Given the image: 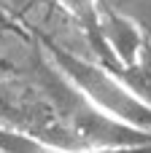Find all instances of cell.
Here are the masks:
<instances>
[{"label": "cell", "instance_id": "cell-1", "mask_svg": "<svg viewBox=\"0 0 151 153\" xmlns=\"http://www.w3.org/2000/svg\"><path fill=\"white\" fill-rule=\"evenodd\" d=\"M46 54L54 65V70L100 113L111 116L119 124H127L132 129L151 132V105H146L127 83L124 78L103 62L84 59L51 40L43 43Z\"/></svg>", "mask_w": 151, "mask_h": 153}, {"label": "cell", "instance_id": "cell-2", "mask_svg": "<svg viewBox=\"0 0 151 153\" xmlns=\"http://www.w3.org/2000/svg\"><path fill=\"white\" fill-rule=\"evenodd\" d=\"M0 126L81 151L51 91H43L19 78H0Z\"/></svg>", "mask_w": 151, "mask_h": 153}, {"label": "cell", "instance_id": "cell-3", "mask_svg": "<svg viewBox=\"0 0 151 153\" xmlns=\"http://www.w3.org/2000/svg\"><path fill=\"white\" fill-rule=\"evenodd\" d=\"M151 148H62L54 143H46L41 137H32L27 132L3 129L0 126V153H149Z\"/></svg>", "mask_w": 151, "mask_h": 153}, {"label": "cell", "instance_id": "cell-4", "mask_svg": "<svg viewBox=\"0 0 151 153\" xmlns=\"http://www.w3.org/2000/svg\"><path fill=\"white\" fill-rule=\"evenodd\" d=\"M113 70L124 78V83H127L146 105H151V38L146 40V46L140 48V54H138V59H135L132 65L113 67Z\"/></svg>", "mask_w": 151, "mask_h": 153}, {"label": "cell", "instance_id": "cell-5", "mask_svg": "<svg viewBox=\"0 0 151 153\" xmlns=\"http://www.w3.org/2000/svg\"><path fill=\"white\" fill-rule=\"evenodd\" d=\"M76 19L78 24L86 30L92 46H97V16H100V3L97 0H59Z\"/></svg>", "mask_w": 151, "mask_h": 153}, {"label": "cell", "instance_id": "cell-6", "mask_svg": "<svg viewBox=\"0 0 151 153\" xmlns=\"http://www.w3.org/2000/svg\"><path fill=\"white\" fill-rule=\"evenodd\" d=\"M103 5H111L113 11L135 19L146 32L151 35V0H100Z\"/></svg>", "mask_w": 151, "mask_h": 153}, {"label": "cell", "instance_id": "cell-7", "mask_svg": "<svg viewBox=\"0 0 151 153\" xmlns=\"http://www.w3.org/2000/svg\"><path fill=\"white\" fill-rule=\"evenodd\" d=\"M3 27H5V16L0 13V30H3Z\"/></svg>", "mask_w": 151, "mask_h": 153}]
</instances>
